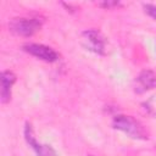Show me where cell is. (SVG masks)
<instances>
[{
    "label": "cell",
    "mask_w": 156,
    "mask_h": 156,
    "mask_svg": "<svg viewBox=\"0 0 156 156\" xmlns=\"http://www.w3.org/2000/svg\"><path fill=\"white\" fill-rule=\"evenodd\" d=\"M113 128L126 133L130 138L134 139H147V132L145 127L132 116H124V115H117L115 116L112 121Z\"/></svg>",
    "instance_id": "obj_1"
},
{
    "label": "cell",
    "mask_w": 156,
    "mask_h": 156,
    "mask_svg": "<svg viewBox=\"0 0 156 156\" xmlns=\"http://www.w3.org/2000/svg\"><path fill=\"white\" fill-rule=\"evenodd\" d=\"M43 24L40 17H16L9 22V29L21 37H32L37 33Z\"/></svg>",
    "instance_id": "obj_2"
},
{
    "label": "cell",
    "mask_w": 156,
    "mask_h": 156,
    "mask_svg": "<svg viewBox=\"0 0 156 156\" xmlns=\"http://www.w3.org/2000/svg\"><path fill=\"white\" fill-rule=\"evenodd\" d=\"M82 40H83V45L88 50L99 55L105 54V38L99 30L96 29L84 30L82 33Z\"/></svg>",
    "instance_id": "obj_3"
},
{
    "label": "cell",
    "mask_w": 156,
    "mask_h": 156,
    "mask_svg": "<svg viewBox=\"0 0 156 156\" xmlns=\"http://www.w3.org/2000/svg\"><path fill=\"white\" fill-rule=\"evenodd\" d=\"M23 50L29 52L30 55L35 56L37 58H40L46 62H55L58 58V54L50 46L43 45V44H35V43H29L23 45Z\"/></svg>",
    "instance_id": "obj_4"
},
{
    "label": "cell",
    "mask_w": 156,
    "mask_h": 156,
    "mask_svg": "<svg viewBox=\"0 0 156 156\" xmlns=\"http://www.w3.org/2000/svg\"><path fill=\"white\" fill-rule=\"evenodd\" d=\"M135 82H136L135 90L139 93L154 89L156 88V72L151 69H144L138 74Z\"/></svg>",
    "instance_id": "obj_5"
},
{
    "label": "cell",
    "mask_w": 156,
    "mask_h": 156,
    "mask_svg": "<svg viewBox=\"0 0 156 156\" xmlns=\"http://www.w3.org/2000/svg\"><path fill=\"white\" fill-rule=\"evenodd\" d=\"M0 80H1V91H0L1 102L6 104L11 99V88H12L13 83L16 82V76L12 71H9V69L2 71Z\"/></svg>",
    "instance_id": "obj_6"
},
{
    "label": "cell",
    "mask_w": 156,
    "mask_h": 156,
    "mask_svg": "<svg viewBox=\"0 0 156 156\" xmlns=\"http://www.w3.org/2000/svg\"><path fill=\"white\" fill-rule=\"evenodd\" d=\"M35 152L38 156H57L55 150L50 146V145H41V144H38L35 147H34Z\"/></svg>",
    "instance_id": "obj_7"
},
{
    "label": "cell",
    "mask_w": 156,
    "mask_h": 156,
    "mask_svg": "<svg viewBox=\"0 0 156 156\" xmlns=\"http://www.w3.org/2000/svg\"><path fill=\"white\" fill-rule=\"evenodd\" d=\"M144 108H145V111H146L149 115L156 117V94H154L152 96H150V98L144 102Z\"/></svg>",
    "instance_id": "obj_8"
},
{
    "label": "cell",
    "mask_w": 156,
    "mask_h": 156,
    "mask_svg": "<svg viewBox=\"0 0 156 156\" xmlns=\"http://www.w3.org/2000/svg\"><path fill=\"white\" fill-rule=\"evenodd\" d=\"M144 9H145V12H146L149 16H151L152 18L156 20V6H155V5L146 4V5H144Z\"/></svg>",
    "instance_id": "obj_9"
},
{
    "label": "cell",
    "mask_w": 156,
    "mask_h": 156,
    "mask_svg": "<svg viewBox=\"0 0 156 156\" xmlns=\"http://www.w3.org/2000/svg\"><path fill=\"white\" fill-rule=\"evenodd\" d=\"M99 5L105 7V9H110V7H113V6H118L119 2L118 1H105V2H100Z\"/></svg>",
    "instance_id": "obj_10"
},
{
    "label": "cell",
    "mask_w": 156,
    "mask_h": 156,
    "mask_svg": "<svg viewBox=\"0 0 156 156\" xmlns=\"http://www.w3.org/2000/svg\"><path fill=\"white\" fill-rule=\"evenodd\" d=\"M89 156H91V155H89Z\"/></svg>",
    "instance_id": "obj_11"
}]
</instances>
